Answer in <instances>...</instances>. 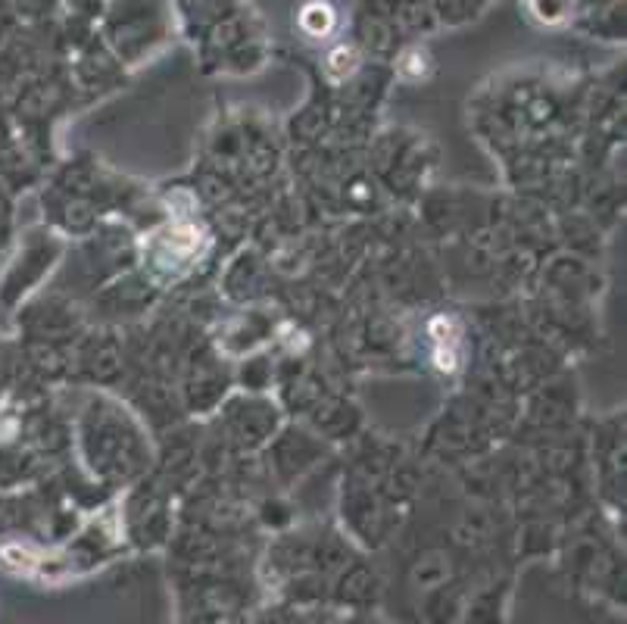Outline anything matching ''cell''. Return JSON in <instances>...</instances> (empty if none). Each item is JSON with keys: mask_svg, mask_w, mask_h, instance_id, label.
<instances>
[{"mask_svg": "<svg viewBox=\"0 0 627 624\" xmlns=\"http://www.w3.org/2000/svg\"><path fill=\"white\" fill-rule=\"evenodd\" d=\"M353 69H356V54H353L350 47L331 50V57H328V75L331 78H347Z\"/></svg>", "mask_w": 627, "mask_h": 624, "instance_id": "7a4b0ae2", "label": "cell"}, {"mask_svg": "<svg viewBox=\"0 0 627 624\" xmlns=\"http://www.w3.org/2000/svg\"><path fill=\"white\" fill-rule=\"evenodd\" d=\"M300 25L303 32L312 35V38H325L331 29H334V10L328 4H309L303 13H300Z\"/></svg>", "mask_w": 627, "mask_h": 624, "instance_id": "6da1fadb", "label": "cell"}, {"mask_svg": "<svg viewBox=\"0 0 627 624\" xmlns=\"http://www.w3.org/2000/svg\"><path fill=\"white\" fill-rule=\"evenodd\" d=\"M403 72H409V75H415V72H425V57H422V54H409V57H406Z\"/></svg>", "mask_w": 627, "mask_h": 624, "instance_id": "3957f363", "label": "cell"}]
</instances>
